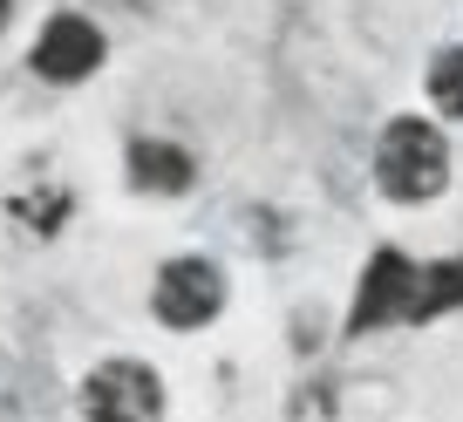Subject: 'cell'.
I'll list each match as a JSON object with an SVG mask.
<instances>
[{"label":"cell","instance_id":"6da1fadb","mask_svg":"<svg viewBox=\"0 0 463 422\" xmlns=\"http://www.w3.org/2000/svg\"><path fill=\"white\" fill-rule=\"evenodd\" d=\"M375 184L395 204H430L449 184V144L430 117H395L375 144Z\"/></svg>","mask_w":463,"mask_h":422},{"label":"cell","instance_id":"7a4b0ae2","mask_svg":"<svg viewBox=\"0 0 463 422\" xmlns=\"http://www.w3.org/2000/svg\"><path fill=\"white\" fill-rule=\"evenodd\" d=\"M416 306H422V266L402 259L395 246H382L375 259L362 266V286H354V306H347V334H382V327H416Z\"/></svg>","mask_w":463,"mask_h":422},{"label":"cell","instance_id":"3957f363","mask_svg":"<svg viewBox=\"0 0 463 422\" xmlns=\"http://www.w3.org/2000/svg\"><path fill=\"white\" fill-rule=\"evenodd\" d=\"M82 416L89 422H164V381L144 361H102L82 375Z\"/></svg>","mask_w":463,"mask_h":422},{"label":"cell","instance_id":"277c9868","mask_svg":"<svg viewBox=\"0 0 463 422\" xmlns=\"http://www.w3.org/2000/svg\"><path fill=\"white\" fill-rule=\"evenodd\" d=\"M218 306H225V273H218L212 259H171L157 273V286H150V314H157L164 327H177V334H191V327L218 321Z\"/></svg>","mask_w":463,"mask_h":422},{"label":"cell","instance_id":"5b68a950","mask_svg":"<svg viewBox=\"0 0 463 422\" xmlns=\"http://www.w3.org/2000/svg\"><path fill=\"white\" fill-rule=\"evenodd\" d=\"M34 75L42 82H89L102 69V28L82 14H55L42 34H34Z\"/></svg>","mask_w":463,"mask_h":422},{"label":"cell","instance_id":"8992f818","mask_svg":"<svg viewBox=\"0 0 463 422\" xmlns=\"http://www.w3.org/2000/svg\"><path fill=\"white\" fill-rule=\"evenodd\" d=\"M123 171H130L137 191H157V198H177V191L198 184V157L184 144H164V136H137L123 150Z\"/></svg>","mask_w":463,"mask_h":422},{"label":"cell","instance_id":"52a82bcc","mask_svg":"<svg viewBox=\"0 0 463 422\" xmlns=\"http://www.w3.org/2000/svg\"><path fill=\"white\" fill-rule=\"evenodd\" d=\"M430 102H436V117L463 123V48H443L430 61Z\"/></svg>","mask_w":463,"mask_h":422},{"label":"cell","instance_id":"ba28073f","mask_svg":"<svg viewBox=\"0 0 463 422\" xmlns=\"http://www.w3.org/2000/svg\"><path fill=\"white\" fill-rule=\"evenodd\" d=\"M61 211H69V191H48V198L21 191V198H14V219H28V232H55Z\"/></svg>","mask_w":463,"mask_h":422},{"label":"cell","instance_id":"9c48e42d","mask_svg":"<svg viewBox=\"0 0 463 422\" xmlns=\"http://www.w3.org/2000/svg\"><path fill=\"white\" fill-rule=\"evenodd\" d=\"M7 14H14V0H0V28H7Z\"/></svg>","mask_w":463,"mask_h":422}]
</instances>
